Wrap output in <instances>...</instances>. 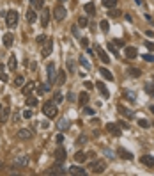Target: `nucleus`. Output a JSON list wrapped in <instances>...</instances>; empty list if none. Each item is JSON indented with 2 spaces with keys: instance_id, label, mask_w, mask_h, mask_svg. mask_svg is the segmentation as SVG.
Instances as JSON below:
<instances>
[{
  "instance_id": "obj_13",
  "label": "nucleus",
  "mask_w": 154,
  "mask_h": 176,
  "mask_svg": "<svg viewBox=\"0 0 154 176\" xmlns=\"http://www.w3.org/2000/svg\"><path fill=\"white\" fill-rule=\"evenodd\" d=\"M96 52H98V55H99V59H101V62H105V64H108L110 62V57L106 55V52L101 48V46H96Z\"/></svg>"
},
{
  "instance_id": "obj_47",
  "label": "nucleus",
  "mask_w": 154,
  "mask_h": 176,
  "mask_svg": "<svg viewBox=\"0 0 154 176\" xmlns=\"http://www.w3.org/2000/svg\"><path fill=\"white\" fill-rule=\"evenodd\" d=\"M62 100H64V98H62V94H60V93H55V103H60Z\"/></svg>"
},
{
  "instance_id": "obj_42",
  "label": "nucleus",
  "mask_w": 154,
  "mask_h": 176,
  "mask_svg": "<svg viewBox=\"0 0 154 176\" xmlns=\"http://www.w3.org/2000/svg\"><path fill=\"white\" fill-rule=\"evenodd\" d=\"M27 105H28V107H35V105H37V98H32V96H30V98L27 100Z\"/></svg>"
},
{
  "instance_id": "obj_49",
  "label": "nucleus",
  "mask_w": 154,
  "mask_h": 176,
  "mask_svg": "<svg viewBox=\"0 0 154 176\" xmlns=\"http://www.w3.org/2000/svg\"><path fill=\"white\" fill-rule=\"evenodd\" d=\"M145 46H147L151 52H154V43H153V41H145Z\"/></svg>"
},
{
  "instance_id": "obj_62",
  "label": "nucleus",
  "mask_w": 154,
  "mask_h": 176,
  "mask_svg": "<svg viewBox=\"0 0 154 176\" xmlns=\"http://www.w3.org/2000/svg\"><path fill=\"white\" fill-rule=\"evenodd\" d=\"M153 78H154V77H153Z\"/></svg>"
},
{
  "instance_id": "obj_58",
  "label": "nucleus",
  "mask_w": 154,
  "mask_h": 176,
  "mask_svg": "<svg viewBox=\"0 0 154 176\" xmlns=\"http://www.w3.org/2000/svg\"><path fill=\"white\" fill-rule=\"evenodd\" d=\"M85 141H87V137H85V135H82V137L78 139V142H80V144H82V142H85Z\"/></svg>"
},
{
  "instance_id": "obj_11",
  "label": "nucleus",
  "mask_w": 154,
  "mask_h": 176,
  "mask_svg": "<svg viewBox=\"0 0 154 176\" xmlns=\"http://www.w3.org/2000/svg\"><path fill=\"white\" fill-rule=\"evenodd\" d=\"M106 130H108L112 135H115V137L121 135V128H119V125H115V123H108V125H106Z\"/></svg>"
},
{
  "instance_id": "obj_18",
  "label": "nucleus",
  "mask_w": 154,
  "mask_h": 176,
  "mask_svg": "<svg viewBox=\"0 0 154 176\" xmlns=\"http://www.w3.org/2000/svg\"><path fill=\"white\" fill-rule=\"evenodd\" d=\"M99 73L103 75V78H106V80L114 82V75H112V71H108L106 68H99Z\"/></svg>"
},
{
  "instance_id": "obj_43",
  "label": "nucleus",
  "mask_w": 154,
  "mask_h": 176,
  "mask_svg": "<svg viewBox=\"0 0 154 176\" xmlns=\"http://www.w3.org/2000/svg\"><path fill=\"white\" fill-rule=\"evenodd\" d=\"M21 116H23V118H25V119H30V118H32V110H30V109H25V110H23V114H21Z\"/></svg>"
},
{
  "instance_id": "obj_30",
  "label": "nucleus",
  "mask_w": 154,
  "mask_h": 176,
  "mask_svg": "<svg viewBox=\"0 0 154 176\" xmlns=\"http://www.w3.org/2000/svg\"><path fill=\"white\" fill-rule=\"evenodd\" d=\"M119 110H121V112H122V114H124V116H126L128 119H131V118H133V112H131L129 109H124L122 105H119Z\"/></svg>"
},
{
  "instance_id": "obj_7",
  "label": "nucleus",
  "mask_w": 154,
  "mask_h": 176,
  "mask_svg": "<svg viewBox=\"0 0 154 176\" xmlns=\"http://www.w3.org/2000/svg\"><path fill=\"white\" fill-rule=\"evenodd\" d=\"M46 69H48V84H53V82H55V75H57V71H55V69H57V68H55V62H50Z\"/></svg>"
},
{
  "instance_id": "obj_45",
  "label": "nucleus",
  "mask_w": 154,
  "mask_h": 176,
  "mask_svg": "<svg viewBox=\"0 0 154 176\" xmlns=\"http://www.w3.org/2000/svg\"><path fill=\"white\" fill-rule=\"evenodd\" d=\"M142 57H144L147 62H154V55H153V53H144Z\"/></svg>"
},
{
  "instance_id": "obj_46",
  "label": "nucleus",
  "mask_w": 154,
  "mask_h": 176,
  "mask_svg": "<svg viewBox=\"0 0 154 176\" xmlns=\"http://www.w3.org/2000/svg\"><path fill=\"white\" fill-rule=\"evenodd\" d=\"M35 41H37L39 45H43V43L46 41V36H43V34H41V36H37V39H35Z\"/></svg>"
},
{
  "instance_id": "obj_15",
  "label": "nucleus",
  "mask_w": 154,
  "mask_h": 176,
  "mask_svg": "<svg viewBox=\"0 0 154 176\" xmlns=\"http://www.w3.org/2000/svg\"><path fill=\"white\" fill-rule=\"evenodd\" d=\"M87 158H89V153H83V151H78V153L74 155V162H76V164H83Z\"/></svg>"
},
{
  "instance_id": "obj_38",
  "label": "nucleus",
  "mask_w": 154,
  "mask_h": 176,
  "mask_svg": "<svg viewBox=\"0 0 154 176\" xmlns=\"http://www.w3.org/2000/svg\"><path fill=\"white\" fill-rule=\"evenodd\" d=\"M87 23H89V20L85 16H80L78 18V27H87Z\"/></svg>"
},
{
  "instance_id": "obj_52",
  "label": "nucleus",
  "mask_w": 154,
  "mask_h": 176,
  "mask_svg": "<svg viewBox=\"0 0 154 176\" xmlns=\"http://www.w3.org/2000/svg\"><path fill=\"white\" fill-rule=\"evenodd\" d=\"M67 98H69V102H74V100H76V98H74V93H71V91H69V94H67Z\"/></svg>"
},
{
  "instance_id": "obj_40",
  "label": "nucleus",
  "mask_w": 154,
  "mask_h": 176,
  "mask_svg": "<svg viewBox=\"0 0 154 176\" xmlns=\"http://www.w3.org/2000/svg\"><path fill=\"white\" fill-rule=\"evenodd\" d=\"M66 66H67V69H69L71 73L74 71V61H73V59H67V62H66Z\"/></svg>"
},
{
  "instance_id": "obj_19",
  "label": "nucleus",
  "mask_w": 154,
  "mask_h": 176,
  "mask_svg": "<svg viewBox=\"0 0 154 176\" xmlns=\"http://www.w3.org/2000/svg\"><path fill=\"white\" fill-rule=\"evenodd\" d=\"M35 20H37L35 11H34V9H28V11H27V21H28V23H34Z\"/></svg>"
},
{
  "instance_id": "obj_16",
  "label": "nucleus",
  "mask_w": 154,
  "mask_h": 176,
  "mask_svg": "<svg viewBox=\"0 0 154 176\" xmlns=\"http://www.w3.org/2000/svg\"><path fill=\"white\" fill-rule=\"evenodd\" d=\"M83 9H85V12L87 14H96V5H94V2H87L85 5H83Z\"/></svg>"
},
{
  "instance_id": "obj_5",
  "label": "nucleus",
  "mask_w": 154,
  "mask_h": 176,
  "mask_svg": "<svg viewBox=\"0 0 154 176\" xmlns=\"http://www.w3.org/2000/svg\"><path fill=\"white\" fill-rule=\"evenodd\" d=\"M50 9L48 7H43L41 9V27H48V23H50Z\"/></svg>"
},
{
  "instance_id": "obj_50",
  "label": "nucleus",
  "mask_w": 154,
  "mask_h": 176,
  "mask_svg": "<svg viewBox=\"0 0 154 176\" xmlns=\"http://www.w3.org/2000/svg\"><path fill=\"white\" fill-rule=\"evenodd\" d=\"M114 45L115 46H124V41L122 39H114Z\"/></svg>"
},
{
  "instance_id": "obj_57",
  "label": "nucleus",
  "mask_w": 154,
  "mask_h": 176,
  "mask_svg": "<svg viewBox=\"0 0 154 176\" xmlns=\"http://www.w3.org/2000/svg\"><path fill=\"white\" fill-rule=\"evenodd\" d=\"M119 125H121V126H122V128H129V126H128V123H126V121H121V123H119Z\"/></svg>"
},
{
  "instance_id": "obj_31",
  "label": "nucleus",
  "mask_w": 154,
  "mask_h": 176,
  "mask_svg": "<svg viewBox=\"0 0 154 176\" xmlns=\"http://www.w3.org/2000/svg\"><path fill=\"white\" fill-rule=\"evenodd\" d=\"M23 84H25V80H23V77H21V75H18V77L14 78V84H12V85H14V87H21Z\"/></svg>"
},
{
  "instance_id": "obj_33",
  "label": "nucleus",
  "mask_w": 154,
  "mask_h": 176,
  "mask_svg": "<svg viewBox=\"0 0 154 176\" xmlns=\"http://www.w3.org/2000/svg\"><path fill=\"white\" fill-rule=\"evenodd\" d=\"M69 125H71V123H69L67 119H60V123H59V128H60V130H67V128H69Z\"/></svg>"
},
{
  "instance_id": "obj_20",
  "label": "nucleus",
  "mask_w": 154,
  "mask_h": 176,
  "mask_svg": "<svg viewBox=\"0 0 154 176\" xmlns=\"http://www.w3.org/2000/svg\"><path fill=\"white\" fill-rule=\"evenodd\" d=\"M98 89H99V93L103 94V98H108V96H110V93H108V89H106V85H105L103 82H98Z\"/></svg>"
},
{
  "instance_id": "obj_14",
  "label": "nucleus",
  "mask_w": 154,
  "mask_h": 176,
  "mask_svg": "<svg viewBox=\"0 0 154 176\" xmlns=\"http://www.w3.org/2000/svg\"><path fill=\"white\" fill-rule=\"evenodd\" d=\"M35 87H37V85H35V82H28L27 85H23V87H21V93L27 96V94H30V93H32Z\"/></svg>"
},
{
  "instance_id": "obj_2",
  "label": "nucleus",
  "mask_w": 154,
  "mask_h": 176,
  "mask_svg": "<svg viewBox=\"0 0 154 176\" xmlns=\"http://www.w3.org/2000/svg\"><path fill=\"white\" fill-rule=\"evenodd\" d=\"M18 20H20V14H18V11H7L5 12V25L7 27H16L18 25Z\"/></svg>"
},
{
  "instance_id": "obj_12",
  "label": "nucleus",
  "mask_w": 154,
  "mask_h": 176,
  "mask_svg": "<svg viewBox=\"0 0 154 176\" xmlns=\"http://www.w3.org/2000/svg\"><path fill=\"white\" fill-rule=\"evenodd\" d=\"M140 164H144V166H147V167H154V157L153 155H144V157H140Z\"/></svg>"
},
{
  "instance_id": "obj_26",
  "label": "nucleus",
  "mask_w": 154,
  "mask_h": 176,
  "mask_svg": "<svg viewBox=\"0 0 154 176\" xmlns=\"http://www.w3.org/2000/svg\"><path fill=\"white\" fill-rule=\"evenodd\" d=\"M55 155H57V160L62 162V160L66 158V150H64V148H59V150L55 151Z\"/></svg>"
},
{
  "instance_id": "obj_3",
  "label": "nucleus",
  "mask_w": 154,
  "mask_h": 176,
  "mask_svg": "<svg viewBox=\"0 0 154 176\" xmlns=\"http://www.w3.org/2000/svg\"><path fill=\"white\" fill-rule=\"evenodd\" d=\"M89 169H90V173H94V175H101V173L106 169V164H105V160H94V162L89 166Z\"/></svg>"
},
{
  "instance_id": "obj_4",
  "label": "nucleus",
  "mask_w": 154,
  "mask_h": 176,
  "mask_svg": "<svg viewBox=\"0 0 154 176\" xmlns=\"http://www.w3.org/2000/svg\"><path fill=\"white\" fill-rule=\"evenodd\" d=\"M41 46H43V57L51 55V50H53V39H51V37H46V41H44Z\"/></svg>"
},
{
  "instance_id": "obj_55",
  "label": "nucleus",
  "mask_w": 154,
  "mask_h": 176,
  "mask_svg": "<svg viewBox=\"0 0 154 176\" xmlns=\"http://www.w3.org/2000/svg\"><path fill=\"white\" fill-rule=\"evenodd\" d=\"M83 84H85V87H87V89H92V82H89V80H85Z\"/></svg>"
},
{
  "instance_id": "obj_27",
  "label": "nucleus",
  "mask_w": 154,
  "mask_h": 176,
  "mask_svg": "<svg viewBox=\"0 0 154 176\" xmlns=\"http://www.w3.org/2000/svg\"><path fill=\"white\" fill-rule=\"evenodd\" d=\"M57 84H59V85L66 84V71H59V75H57Z\"/></svg>"
},
{
  "instance_id": "obj_21",
  "label": "nucleus",
  "mask_w": 154,
  "mask_h": 176,
  "mask_svg": "<svg viewBox=\"0 0 154 176\" xmlns=\"http://www.w3.org/2000/svg\"><path fill=\"white\" fill-rule=\"evenodd\" d=\"M67 171L66 169H62L60 166H55V167H51L50 171H48V175H66Z\"/></svg>"
},
{
  "instance_id": "obj_29",
  "label": "nucleus",
  "mask_w": 154,
  "mask_h": 176,
  "mask_svg": "<svg viewBox=\"0 0 154 176\" xmlns=\"http://www.w3.org/2000/svg\"><path fill=\"white\" fill-rule=\"evenodd\" d=\"M80 64H82V66H83V68H85L87 71L90 69V62H89V61L85 59V55H80Z\"/></svg>"
},
{
  "instance_id": "obj_51",
  "label": "nucleus",
  "mask_w": 154,
  "mask_h": 176,
  "mask_svg": "<svg viewBox=\"0 0 154 176\" xmlns=\"http://www.w3.org/2000/svg\"><path fill=\"white\" fill-rule=\"evenodd\" d=\"M80 43H82V46H83V48H87V45H89V43H87V39H85V37H82V39H80Z\"/></svg>"
},
{
  "instance_id": "obj_48",
  "label": "nucleus",
  "mask_w": 154,
  "mask_h": 176,
  "mask_svg": "<svg viewBox=\"0 0 154 176\" xmlns=\"http://www.w3.org/2000/svg\"><path fill=\"white\" fill-rule=\"evenodd\" d=\"M83 112H85L87 116H92V114H94V110H92L90 107H83Z\"/></svg>"
},
{
  "instance_id": "obj_39",
  "label": "nucleus",
  "mask_w": 154,
  "mask_h": 176,
  "mask_svg": "<svg viewBox=\"0 0 154 176\" xmlns=\"http://www.w3.org/2000/svg\"><path fill=\"white\" fill-rule=\"evenodd\" d=\"M99 27H101V30H103V32H108V28H110V27H108V21H106V20H101Z\"/></svg>"
},
{
  "instance_id": "obj_6",
  "label": "nucleus",
  "mask_w": 154,
  "mask_h": 176,
  "mask_svg": "<svg viewBox=\"0 0 154 176\" xmlns=\"http://www.w3.org/2000/svg\"><path fill=\"white\" fill-rule=\"evenodd\" d=\"M28 164V157L27 155H18L14 160H12V166L14 167H25Z\"/></svg>"
},
{
  "instance_id": "obj_9",
  "label": "nucleus",
  "mask_w": 154,
  "mask_h": 176,
  "mask_svg": "<svg viewBox=\"0 0 154 176\" xmlns=\"http://www.w3.org/2000/svg\"><path fill=\"white\" fill-rule=\"evenodd\" d=\"M34 134H32V130H28V128H21V130H18V134H16V137L18 139H21V141H27V139H30Z\"/></svg>"
},
{
  "instance_id": "obj_25",
  "label": "nucleus",
  "mask_w": 154,
  "mask_h": 176,
  "mask_svg": "<svg viewBox=\"0 0 154 176\" xmlns=\"http://www.w3.org/2000/svg\"><path fill=\"white\" fill-rule=\"evenodd\" d=\"M9 114H11V110H9V109H4V110L0 112V123H7Z\"/></svg>"
},
{
  "instance_id": "obj_60",
  "label": "nucleus",
  "mask_w": 154,
  "mask_h": 176,
  "mask_svg": "<svg viewBox=\"0 0 154 176\" xmlns=\"http://www.w3.org/2000/svg\"><path fill=\"white\" fill-rule=\"evenodd\" d=\"M149 110H151V112L154 114V105H151V109H149Z\"/></svg>"
},
{
  "instance_id": "obj_59",
  "label": "nucleus",
  "mask_w": 154,
  "mask_h": 176,
  "mask_svg": "<svg viewBox=\"0 0 154 176\" xmlns=\"http://www.w3.org/2000/svg\"><path fill=\"white\" fill-rule=\"evenodd\" d=\"M135 2H137V4H140V5L144 4V0H135Z\"/></svg>"
},
{
  "instance_id": "obj_41",
  "label": "nucleus",
  "mask_w": 154,
  "mask_h": 176,
  "mask_svg": "<svg viewBox=\"0 0 154 176\" xmlns=\"http://www.w3.org/2000/svg\"><path fill=\"white\" fill-rule=\"evenodd\" d=\"M129 75H131V77H140L142 71H140L138 68H131V69H129Z\"/></svg>"
},
{
  "instance_id": "obj_54",
  "label": "nucleus",
  "mask_w": 154,
  "mask_h": 176,
  "mask_svg": "<svg viewBox=\"0 0 154 176\" xmlns=\"http://www.w3.org/2000/svg\"><path fill=\"white\" fill-rule=\"evenodd\" d=\"M0 80H2V82H7V75L2 73V71H0Z\"/></svg>"
},
{
  "instance_id": "obj_32",
  "label": "nucleus",
  "mask_w": 154,
  "mask_h": 176,
  "mask_svg": "<svg viewBox=\"0 0 154 176\" xmlns=\"http://www.w3.org/2000/svg\"><path fill=\"white\" fill-rule=\"evenodd\" d=\"M103 5L108 7V9H114L117 5V0H103Z\"/></svg>"
},
{
  "instance_id": "obj_1",
  "label": "nucleus",
  "mask_w": 154,
  "mask_h": 176,
  "mask_svg": "<svg viewBox=\"0 0 154 176\" xmlns=\"http://www.w3.org/2000/svg\"><path fill=\"white\" fill-rule=\"evenodd\" d=\"M43 112H44V116L48 118V119H55L57 118V114H59V109H57V103L55 102H44V105H43Z\"/></svg>"
},
{
  "instance_id": "obj_10",
  "label": "nucleus",
  "mask_w": 154,
  "mask_h": 176,
  "mask_svg": "<svg viewBox=\"0 0 154 176\" xmlns=\"http://www.w3.org/2000/svg\"><path fill=\"white\" fill-rule=\"evenodd\" d=\"M124 55H126L128 59H135V57L138 55V50H137L135 46H126V48H124Z\"/></svg>"
},
{
  "instance_id": "obj_8",
  "label": "nucleus",
  "mask_w": 154,
  "mask_h": 176,
  "mask_svg": "<svg viewBox=\"0 0 154 176\" xmlns=\"http://www.w3.org/2000/svg\"><path fill=\"white\" fill-rule=\"evenodd\" d=\"M53 14H55V20H57V21H62V20L66 18V7H64V5H57Z\"/></svg>"
},
{
  "instance_id": "obj_17",
  "label": "nucleus",
  "mask_w": 154,
  "mask_h": 176,
  "mask_svg": "<svg viewBox=\"0 0 154 176\" xmlns=\"http://www.w3.org/2000/svg\"><path fill=\"white\" fill-rule=\"evenodd\" d=\"M2 41H4V45L9 48V46H12V41H14V37H12V34H11V32H7V34H4V39H2Z\"/></svg>"
},
{
  "instance_id": "obj_23",
  "label": "nucleus",
  "mask_w": 154,
  "mask_h": 176,
  "mask_svg": "<svg viewBox=\"0 0 154 176\" xmlns=\"http://www.w3.org/2000/svg\"><path fill=\"white\" fill-rule=\"evenodd\" d=\"M69 173L71 175H85V169L80 166H73V167H69Z\"/></svg>"
},
{
  "instance_id": "obj_28",
  "label": "nucleus",
  "mask_w": 154,
  "mask_h": 176,
  "mask_svg": "<svg viewBox=\"0 0 154 176\" xmlns=\"http://www.w3.org/2000/svg\"><path fill=\"white\" fill-rule=\"evenodd\" d=\"M7 66H9V69H16L18 62H16V57H14V55H11V57H9V62H7Z\"/></svg>"
},
{
  "instance_id": "obj_56",
  "label": "nucleus",
  "mask_w": 154,
  "mask_h": 176,
  "mask_svg": "<svg viewBox=\"0 0 154 176\" xmlns=\"http://www.w3.org/2000/svg\"><path fill=\"white\" fill-rule=\"evenodd\" d=\"M39 126H41V128H48V121H43V123H41Z\"/></svg>"
},
{
  "instance_id": "obj_35",
  "label": "nucleus",
  "mask_w": 154,
  "mask_h": 176,
  "mask_svg": "<svg viewBox=\"0 0 154 176\" xmlns=\"http://www.w3.org/2000/svg\"><path fill=\"white\" fill-rule=\"evenodd\" d=\"M124 98H128L129 102H135L137 98H135V93L133 91H124Z\"/></svg>"
},
{
  "instance_id": "obj_37",
  "label": "nucleus",
  "mask_w": 154,
  "mask_h": 176,
  "mask_svg": "<svg viewBox=\"0 0 154 176\" xmlns=\"http://www.w3.org/2000/svg\"><path fill=\"white\" fill-rule=\"evenodd\" d=\"M119 14H121V11H119V9H115V7L108 11V16H110V18H117Z\"/></svg>"
},
{
  "instance_id": "obj_36",
  "label": "nucleus",
  "mask_w": 154,
  "mask_h": 176,
  "mask_svg": "<svg viewBox=\"0 0 154 176\" xmlns=\"http://www.w3.org/2000/svg\"><path fill=\"white\" fill-rule=\"evenodd\" d=\"M32 5L35 9H43L44 7V0H32Z\"/></svg>"
},
{
  "instance_id": "obj_24",
  "label": "nucleus",
  "mask_w": 154,
  "mask_h": 176,
  "mask_svg": "<svg viewBox=\"0 0 154 176\" xmlns=\"http://www.w3.org/2000/svg\"><path fill=\"white\" fill-rule=\"evenodd\" d=\"M119 155H121L122 158H126V160H133V155H131L129 151H126L124 148H119Z\"/></svg>"
},
{
  "instance_id": "obj_61",
  "label": "nucleus",
  "mask_w": 154,
  "mask_h": 176,
  "mask_svg": "<svg viewBox=\"0 0 154 176\" xmlns=\"http://www.w3.org/2000/svg\"><path fill=\"white\" fill-rule=\"evenodd\" d=\"M2 110H4V107H2V105H0V112H2Z\"/></svg>"
},
{
  "instance_id": "obj_53",
  "label": "nucleus",
  "mask_w": 154,
  "mask_h": 176,
  "mask_svg": "<svg viewBox=\"0 0 154 176\" xmlns=\"http://www.w3.org/2000/svg\"><path fill=\"white\" fill-rule=\"evenodd\" d=\"M62 141H64V135H62V134H59V135H57V142H59V144H62Z\"/></svg>"
},
{
  "instance_id": "obj_44",
  "label": "nucleus",
  "mask_w": 154,
  "mask_h": 176,
  "mask_svg": "<svg viewBox=\"0 0 154 176\" xmlns=\"http://www.w3.org/2000/svg\"><path fill=\"white\" fill-rule=\"evenodd\" d=\"M138 126H142V128H149V121H147V119H138Z\"/></svg>"
},
{
  "instance_id": "obj_22",
  "label": "nucleus",
  "mask_w": 154,
  "mask_h": 176,
  "mask_svg": "<svg viewBox=\"0 0 154 176\" xmlns=\"http://www.w3.org/2000/svg\"><path fill=\"white\" fill-rule=\"evenodd\" d=\"M78 102H80V105H82V107H85V105L89 103V94H87V93H80Z\"/></svg>"
},
{
  "instance_id": "obj_34",
  "label": "nucleus",
  "mask_w": 154,
  "mask_h": 176,
  "mask_svg": "<svg viewBox=\"0 0 154 176\" xmlns=\"http://www.w3.org/2000/svg\"><path fill=\"white\" fill-rule=\"evenodd\" d=\"M108 50H110V52H112V53H114L115 57H121V55H119V52H117V48H115V45H114L112 41L108 43Z\"/></svg>"
}]
</instances>
